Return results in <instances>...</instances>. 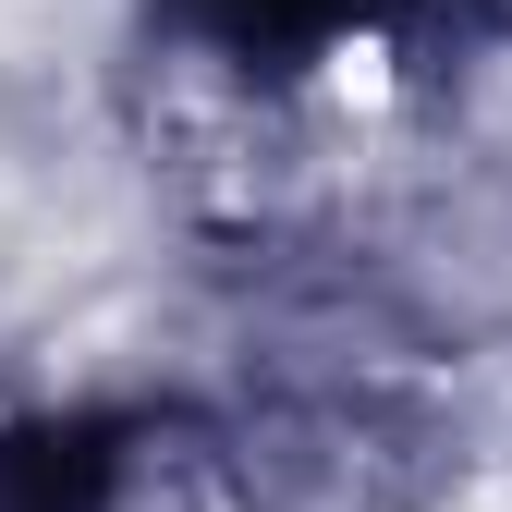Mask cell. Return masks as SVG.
Instances as JSON below:
<instances>
[{
	"label": "cell",
	"mask_w": 512,
	"mask_h": 512,
	"mask_svg": "<svg viewBox=\"0 0 512 512\" xmlns=\"http://www.w3.org/2000/svg\"><path fill=\"white\" fill-rule=\"evenodd\" d=\"M74 512H244V500H232V476L196 452V439H135L122 464L86 476Z\"/></svg>",
	"instance_id": "cell-1"
}]
</instances>
